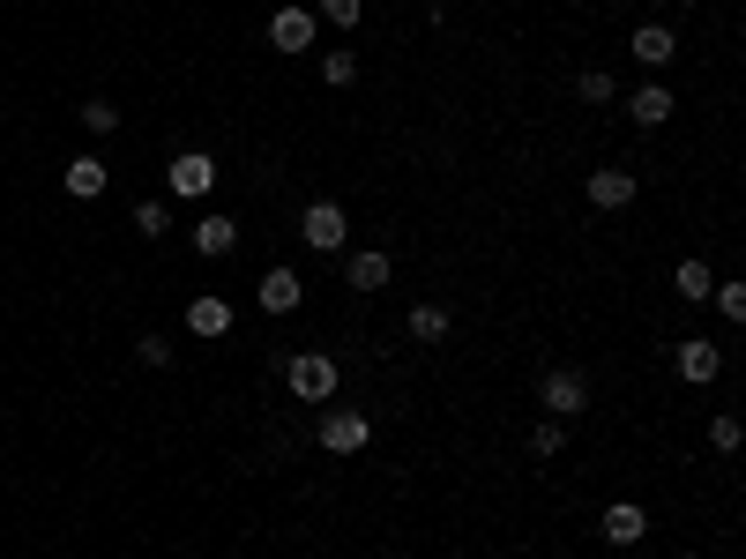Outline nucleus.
Returning <instances> with one entry per match:
<instances>
[{"mask_svg":"<svg viewBox=\"0 0 746 559\" xmlns=\"http://www.w3.org/2000/svg\"><path fill=\"white\" fill-rule=\"evenodd\" d=\"M82 127H98V135H112V127H120V105H82Z\"/></svg>","mask_w":746,"mask_h":559,"instance_id":"21","label":"nucleus"},{"mask_svg":"<svg viewBox=\"0 0 746 559\" xmlns=\"http://www.w3.org/2000/svg\"><path fill=\"white\" fill-rule=\"evenodd\" d=\"M322 75H328V82H336V90H344L351 75H359V52H344V46H336V52H328V60H322Z\"/></svg>","mask_w":746,"mask_h":559,"instance_id":"19","label":"nucleus"},{"mask_svg":"<svg viewBox=\"0 0 746 559\" xmlns=\"http://www.w3.org/2000/svg\"><path fill=\"white\" fill-rule=\"evenodd\" d=\"M597 530L612 537V545H642V530H649V514L635 508V500H612V508H605V522H597Z\"/></svg>","mask_w":746,"mask_h":559,"instance_id":"8","label":"nucleus"},{"mask_svg":"<svg viewBox=\"0 0 746 559\" xmlns=\"http://www.w3.org/2000/svg\"><path fill=\"white\" fill-rule=\"evenodd\" d=\"M560 448H568L560 425H538V433H530V455H560Z\"/></svg>","mask_w":746,"mask_h":559,"instance_id":"23","label":"nucleus"},{"mask_svg":"<svg viewBox=\"0 0 746 559\" xmlns=\"http://www.w3.org/2000/svg\"><path fill=\"white\" fill-rule=\"evenodd\" d=\"M135 359H143V365H165L173 351H165V336H143V343H135Z\"/></svg>","mask_w":746,"mask_h":559,"instance_id":"27","label":"nucleus"},{"mask_svg":"<svg viewBox=\"0 0 746 559\" xmlns=\"http://www.w3.org/2000/svg\"><path fill=\"white\" fill-rule=\"evenodd\" d=\"M232 246H239V224H232V217H202L195 224V254L217 262V254H232Z\"/></svg>","mask_w":746,"mask_h":559,"instance_id":"14","label":"nucleus"},{"mask_svg":"<svg viewBox=\"0 0 746 559\" xmlns=\"http://www.w3.org/2000/svg\"><path fill=\"white\" fill-rule=\"evenodd\" d=\"M411 336H419V343H441L448 336V314H441V306H419V314H411Z\"/></svg>","mask_w":746,"mask_h":559,"instance_id":"18","label":"nucleus"},{"mask_svg":"<svg viewBox=\"0 0 746 559\" xmlns=\"http://www.w3.org/2000/svg\"><path fill=\"white\" fill-rule=\"evenodd\" d=\"M269 46L306 52V46H314V16H306V8H276V16H269Z\"/></svg>","mask_w":746,"mask_h":559,"instance_id":"6","label":"nucleus"},{"mask_svg":"<svg viewBox=\"0 0 746 559\" xmlns=\"http://www.w3.org/2000/svg\"><path fill=\"white\" fill-rule=\"evenodd\" d=\"M135 232H143V239H165V202H143V209H135Z\"/></svg>","mask_w":746,"mask_h":559,"instance_id":"20","label":"nucleus"},{"mask_svg":"<svg viewBox=\"0 0 746 559\" xmlns=\"http://www.w3.org/2000/svg\"><path fill=\"white\" fill-rule=\"evenodd\" d=\"M671 292H679V298H709V292H717V276H709V262H679V276H671Z\"/></svg>","mask_w":746,"mask_h":559,"instance_id":"16","label":"nucleus"},{"mask_svg":"<svg viewBox=\"0 0 746 559\" xmlns=\"http://www.w3.org/2000/svg\"><path fill=\"white\" fill-rule=\"evenodd\" d=\"M671 52H679V38H671L665 23H642V30H635V60H642V68H665Z\"/></svg>","mask_w":746,"mask_h":559,"instance_id":"12","label":"nucleus"},{"mask_svg":"<svg viewBox=\"0 0 746 559\" xmlns=\"http://www.w3.org/2000/svg\"><path fill=\"white\" fill-rule=\"evenodd\" d=\"M298 232H306V246H322V254H336V246H344V202H314V209H306V217H298Z\"/></svg>","mask_w":746,"mask_h":559,"instance_id":"2","label":"nucleus"},{"mask_svg":"<svg viewBox=\"0 0 746 559\" xmlns=\"http://www.w3.org/2000/svg\"><path fill=\"white\" fill-rule=\"evenodd\" d=\"M389 284V254H359L351 262V292H381Z\"/></svg>","mask_w":746,"mask_h":559,"instance_id":"17","label":"nucleus"},{"mask_svg":"<svg viewBox=\"0 0 746 559\" xmlns=\"http://www.w3.org/2000/svg\"><path fill=\"white\" fill-rule=\"evenodd\" d=\"M538 403H546L552 418H575V411H582V403H590V381L560 365V373H546V389H538Z\"/></svg>","mask_w":746,"mask_h":559,"instance_id":"3","label":"nucleus"},{"mask_svg":"<svg viewBox=\"0 0 746 559\" xmlns=\"http://www.w3.org/2000/svg\"><path fill=\"white\" fill-rule=\"evenodd\" d=\"M627 112H635L642 127H665L671 120V90H665V82H642V90L627 98Z\"/></svg>","mask_w":746,"mask_h":559,"instance_id":"13","label":"nucleus"},{"mask_svg":"<svg viewBox=\"0 0 746 559\" xmlns=\"http://www.w3.org/2000/svg\"><path fill=\"white\" fill-rule=\"evenodd\" d=\"M582 98H590V105H605V98H612V75H605V68H590V75H582Z\"/></svg>","mask_w":746,"mask_h":559,"instance_id":"26","label":"nucleus"},{"mask_svg":"<svg viewBox=\"0 0 746 559\" xmlns=\"http://www.w3.org/2000/svg\"><path fill=\"white\" fill-rule=\"evenodd\" d=\"M209 187H217V157H202V149L173 157V195H209Z\"/></svg>","mask_w":746,"mask_h":559,"instance_id":"5","label":"nucleus"},{"mask_svg":"<svg viewBox=\"0 0 746 559\" xmlns=\"http://www.w3.org/2000/svg\"><path fill=\"white\" fill-rule=\"evenodd\" d=\"M709 448L732 455V448H739V418H717V425H709Z\"/></svg>","mask_w":746,"mask_h":559,"instance_id":"22","label":"nucleus"},{"mask_svg":"<svg viewBox=\"0 0 746 559\" xmlns=\"http://www.w3.org/2000/svg\"><path fill=\"white\" fill-rule=\"evenodd\" d=\"M298 298H306V284H298L292 268H269V276H262V306H269V314H292Z\"/></svg>","mask_w":746,"mask_h":559,"instance_id":"10","label":"nucleus"},{"mask_svg":"<svg viewBox=\"0 0 746 559\" xmlns=\"http://www.w3.org/2000/svg\"><path fill=\"white\" fill-rule=\"evenodd\" d=\"M590 202L597 209H627V202H635V171H620V165L590 171Z\"/></svg>","mask_w":746,"mask_h":559,"instance_id":"7","label":"nucleus"},{"mask_svg":"<svg viewBox=\"0 0 746 559\" xmlns=\"http://www.w3.org/2000/svg\"><path fill=\"white\" fill-rule=\"evenodd\" d=\"M284 381H292L298 403H328L336 395V359H322V351H306V359L284 365Z\"/></svg>","mask_w":746,"mask_h":559,"instance_id":"1","label":"nucleus"},{"mask_svg":"<svg viewBox=\"0 0 746 559\" xmlns=\"http://www.w3.org/2000/svg\"><path fill=\"white\" fill-rule=\"evenodd\" d=\"M717 365H724V351L717 343H679V381H717Z\"/></svg>","mask_w":746,"mask_h":559,"instance_id":"9","label":"nucleus"},{"mask_svg":"<svg viewBox=\"0 0 746 559\" xmlns=\"http://www.w3.org/2000/svg\"><path fill=\"white\" fill-rule=\"evenodd\" d=\"M187 328H195V336H232V306L202 292L195 306H187Z\"/></svg>","mask_w":746,"mask_h":559,"instance_id":"11","label":"nucleus"},{"mask_svg":"<svg viewBox=\"0 0 746 559\" xmlns=\"http://www.w3.org/2000/svg\"><path fill=\"white\" fill-rule=\"evenodd\" d=\"M359 8H366V0H322V16H328V23H359Z\"/></svg>","mask_w":746,"mask_h":559,"instance_id":"25","label":"nucleus"},{"mask_svg":"<svg viewBox=\"0 0 746 559\" xmlns=\"http://www.w3.org/2000/svg\"><path fill=\"white\" fill-rule=\"evenodd\" d=\"M366 440H373V425L359 411H328L322 418V448H328V455H359Z\"/></svg>","mask_w":746,"mask_h":559,"instance_id":"4","label":"nucleus"},{"mask_svg":"<svg viewBox=\"0 0 746 559\" xmlns=\"http://www.w3.org/2000/svg\"><path fill=\"white\" fill-rule=\"evenodd\" d=\"M709 298H717V306H724V314H732V321H746V292H739V284H717V292H709Z\"/></svg>","mask_w":746,"mask_h":559,"instance_id":"24","label":"nucleus"},{"mask_svg":"<svg viewBox=\"0 0 746 559\" xmlns=\"http://www.w3.org/2000/svg\"><path fill=\"white\" fill-rule=\"evenodd\" d=\"M68 195L75 202H98L105 195V165H98V157H68Z\"/></svg>","mask_w":746,"mask_h":559,"instance_id":"15","label":"nucleus"}]
</instances>
